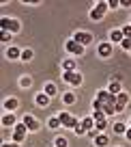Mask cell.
<instances>
[{
  "label": "cell",
  "mask_w": 131,
  "mask_h": 147,
  "mask_svg": "<svg viewBox=\"0 0 131 147\" xmlns=\"http://www.w3.org/2000/svg\"><path fill=\"white\" fill-rule=\"evenodd\" d=\"M0 26H2V30H11V32H17L19 30V24L15 22V20H7V18L0 20Z\"/></svg>",
  "instance_id": "6da1fadb"
},
{
  "label": "cell",
  "mask_w": 131,
  "mask_h": 147,
  "mask_svg": "<svg viewBox=\"0 0 131 147\" xmlns=\"http://www.w3.org/2000/svg\"><path fill=\"white\" fill-rule=\"evenodd\" d=\"M58 119H60V123H63V125H67V128H75V125H77V119H73V117L69 115V113H60V117H58Z\"/></svg>",
  "instance_id": "7a4b0ae2"
},
{
  "label": "cell",
  "mask_w": 131,
  "mask_h": 147,
  "mask_svg": "<svg viewBox=\"0 0 131 147\" xmlns=\"http://www.w3.org/2000/svg\"><path fill=\"white\" fill-rule=\"evenodd\" d=\"M26 123H19L17 128H15V132H13V141L15 143H19V141H24V136H26Z\"/></svg>",
  "instance_id": "3957f363"
},
{
  "label": "cell",
  "mask_w": 131,
  "mask_h": 147,
  "mask_svg": "<svg viewBox=\"0 0 131 147\" xmlns=\"http://www.w3.org/2000/svg\"><path fill=\"white\" fill-rule=\"evenodd\" d=\"M65 80H67L69 84H80L82 82V76L77 71H65Z\"/></svg>",
  "instance_id": "277c9868"
},
{
  "label": "cell",
  "mask_w": 131,
  "mask_h": 147,
  "mask_svg": "<svg viewBox=\"0 0 131 147\" xmlns=\"http://www.w3.org/2000/svg\"><path fill=\"white\" fill-rule=\"evenodd\" d=\"M73 41H77L80 46H84V43H90L92 41V35H88V32H75Z\"/></svg>",
  "instance_id": "5b68a950"
},
{
  "label": "cell",
  "mask_w": 131,
  "mask_h": 147,
  "mask_svg": "<svg viewBox=\"0 0 131 147\" xmlns=\"http://www.w3.org/2000/svg\"><path fill=\"white\" fill-rule=\"evenodd\" d=\"M127 102H129V97H127V93H120V95L116 97V113H120L122 108L127 106Z\"/></svg>",
  "instance_id": "8992f818"
},
{
  "label": "cell",
  "mask_w": 131,
  "mask_h": 147,
  "mask_svg": "<svg viewBox=\"0 0 131 147\" xmlns=\"http://www.w3.org/2000/svg\"><path fill=\"white\" fill-rule=\"evenodd\" d=\"M67 50L73 52V54H82V52H84V46H80L77 41H69L67 43Z\"/></svg>",
  "instance_id": "52a82bcc"
},
{
  "label": "cell",
  "mask_w": 131,
  "mask_h": 147,
  "mask_svg": "<svg viewBox=\"0 0 131 147\" xmlns=\"http://www.w3.org/2000/svg\"><path fill=\"white\" fill-rule=\"evenodd\" d=\"M24 123H26V128H28V130H39V123H37L32 117H24Z\"/></svg>",
  "instance_id": "ba28073f"
},
{
  "label": "cell",
  "mask_w": 131,
  "mask_h": 147,
  "mask_svg": "<svg viewBox=\"0 0 131 147\" xmlns=\"http://www.w3.org/2000/svg\"><path fill=\"white\" fill-rule=\"evenodd\" d=\"M105 113H110V115L116 113V104H114V102H103V115Z\"/></svg>",
  "instance_id": "9c48e42d"
},
{
  "label": "cell",
  "mask_w": 131,
  "mask_h": 147,
  "mask_svg": "<svg viewBox=\"0 0 131 147\" xmlns=\"http://www.w3.org/2000/svg\"><path fill=\"white\" fill-rule=\"evenodd\" d=\"M99 54H101V56H110V54H112L110 43H101V46H99Z\"/></svg>",
  "instance_id": "30bf717a"
},
{
  "label": "cell",
  "mask_w": 131,
  "mask_h": 147,
  "mask_svg": "<svg viewBox=\"0 0 131 147\" xmlns=\"http://www.w3.org/2000/svg\"><path fill=\"white\" fill-rule=\"evenodd\" d=\"M37 104H39V106H47V104H50V97L43 95V93H39V95H37Z\"/></svg>",
  "instance_id": "8fae6325"
},
{
  "label": "cell",
  "mask_w": 131,
  "mask_h": 147,
  "mask_svg": "<svg viewBox=\"0 0 131 147\" xmlns=\"http://www.w3.org/2000/svg\"><path fill=\"white\" fill-rule=\"evenodd\" d=\"M110 97H112L110 91H99L97 93V100H101V102H110Z\"/></svg>",
  "instance_id": "7c38bea8"
},
{
  "label": "cell",
  "mask_w": 131,
  "mask_h": 147,
  "mask_svg": "<svg viewBox=\"0 0 131 147\" xmlns=\"http://www.w3.org/2000/svg\"><path fill=\"white\" fill-rule=\"evenodd\" d=\"M95 143H97V145H99V147H105V145H108V136H105V134H99V136H97L95 138Z\"/></svg>",
  "instance_id": "4fadbf2b"
},
{
  "label": "cell",
  "mask_w": 131,
  "mask_h": 147,
  "mask_svg": "<svg viewBox=\"0 0 131 147\" xmlns=\"http://www.w3.org/2000/svg\"><path fill=\"white\" fill-rule=\"evenodd\" d=\"M82 128H84V132H88V130H92V119H90V117H86V119L82 121Z\"/></svg>",
  "instance_id": "5bb4252c"
},
{
  "label": "cell",
  "mask_w": 131,
  "mask_h": 147,
  "mask_svg": "<svg viewBox=\"0 0 131 147\" xmlns=\"http://www.w3.org/2000/svg\"><path fill=\"white\" fill-rule=\"evenodd\" d=\"M7 56H9V59H17V56H22V52H19L17 48H9V52H7Z\"/></svg>",
  "instance_id": "9a60e30c"
},
{
  "label": "cell",
  "mask_w": 131,
  "mask_h": 147,
  "mask_svg": "<svg viewBox=\"0 0 131 147\" xmlns=\"http://www.w3.org/2000/svg\"><path fill=\"white\" fill-rule=\"evenodd\" d=\"M5 108L7 110H15V108H17V100H7L5 102Z\"/></svg>",
  "instance_id": "2e32d148"
},
{
  "label": "cell",
  "mask_w": 131,
  "mask_h": 147,
  "mask_svg": "<svg viewBox=\"0 0 131 147\" xmlns=\"http://www.w3.org/2000/svg\"><path fill=\"white\" fill-rule=\"evenodd\" d=\"M13 123H15L13 115H5V117H2V125H13Z\"/></svg>",
  "instance_id": "e0dca14e"
},
{
  "label": "cell",
  "mask_w": 131,
  "mask_h": 147,
  "mask_svg": "<svg viewBox=\"0 0 131 147\" xmlns=\"http://www.w3.org/2000/svg\"><path fill=\"white\" fill-rule=\"evenodd\" d=\"M65 71H75V61H65Z\"/></svg>",
  "instance_id": "ac0fdd59"
},
{
  "label": "cell",
  "mask_w": 131,
  "mask_h": 147,
  "mask_svg": "<svg viewBox=\"0 0 131 147\" xmlns=\"http://www.w3.org/2000/svg\"><path fill=\"white\" fill-rule=\"evenodd\" d=\"M118 91H120V82L116 80V82H112V84H110V93H112V95H116Z\"/></svg>",
  "instance_id": "d6986e66"
},
{
  "label": "cell",
  "mask_w": 131,
  "mask_h": 147,
  "mask_svg": "<svg viewBox=\"0 0 131 147\" xmlns=\"http://www.w3.org/2000/svg\"><path fill=\"white\" fill-rule=\"evenodd\" d=\"M125 37H122V30H114L112 32V41H122Z\"/></svg>",
  "instance_id": "ffe728a7"
},
{
  "label": "cell",
  "mask_w": 131,
  "mask_h": 147,
  "mask_svg": "<svg viewBox=\"0 0 131 147\" xmlns=\"http://www.w3.org/2000/svg\"><path fill=\"white\" fill-rule=\"evenodd\" d=\"M9 39H11L9 30H2V32H0V41H2V43H9Z\"/></svg>",
  "instance_id": "44dd1931"
},
{
  "label": "cell",
  "mask_w": 131,
  "mask_h": 147,
  "mask_svg": "<svg viewBox=\"0 0 131 147\" xmlns=\"http://www.w3.org/2000/svg\"><path fill=\"white\" fill-rule=\"evenodd\" d=\"M114 132H116V134H125V132H127V128H125L122 123H116V125H114Z\"/></svg>",
  "instance_id": "7402d4cb"
},
{
  "label": "cell",
  "mask_w": 131,
  "mask_h": 147,
  "mask_svg": "<svg viewBox=\"0 0 131 147\" xmlns=\"http://www.w3.org/2000/svg\"><path fill=\"white\" fill-rule=\"evenodd\" d=\"M90 18H92V20H101V18H103V13H101V11H97V9H92V11H90Z\"/></svg>",
  "instance_id": "603a6c76"
},
{
  "label": "cell",
  "mask_w": 131,
  "mask_h": 147,
  "mask_svg": "<svg viewBox=\"0 0 131 147\" xmlns=\"http://www.w3.org/2000/svg\"><path fill=\"white\" fill-rule=\"evenodd\" d=\"M122 37L131 41V26H125V28H122Z\"/></svg>",
  "instance_id": "cb8c5ba5"
},
{
  "label": "cell",
  "mask_w": 131,
  "mask_h": 147,
  "mask_svg": "<svg viewBox=\"0 0 131 147\" xmlns=\"http://www.w3.org/2000/svg\"><path fill=\"white\" fill-rule=\"evenodd\" d=\"M65 102H67V104H73V102H75V95H73V93H65Z\"/></svg>",
  "instance_id": "d4e9b609"
},
{
  "label": "cell",
  "mask_w": 131,
  "mask_h": 147,
  "mask_svg": "<svg viewBox=\"0 0 131 147\" xmlns=\"http://www.w3.org/2000/svg\"><path fill=\"white\" fill-rule=\"evenodd\" d=\"M45 93H47V95H56V87H54V84H47V87H45Z\"/></svg>",
  "instance_id": "484cf974"
},
{
  "label": "cell",
  "mask_w": 131,
  "mask_h": 147,
  "mask_svg": "<svg viewBox=\"0 0 131 147\" xmlns=\"http://www.w3.org/2000/svg\"><path fill=\"white\" fill-rule=\"evenodd\" d=\"M58 125H60V119L52 117V119H50V128H58Z\"/></svg>",
  "instance_id": "4316f807"
},
{
  "label": "cell",
  "mask_w": 131,
  "mask_h": 147,
  "mask_svg": "<svg viewBox=\"0 0 131 147\" xmlns=\"http://www.w3.org/2000/svg\"><path fill=\"white\" fill-rule=\"evenodd\" d=\"M92 117H95L97 121H101V119H103V110H95V113H92Z\"/></svg>",
  "instance_id": "83f0119b"
},
{
  "label": "cell",
  "mask_w": 131,
  "mask_h": 147,
  "mask_svg": "<svg viewBox=\"0 0 131 147\" xmlns=\"http://www.w3.org/2000/svg\"><path fill=\"white\" fill-rule=\"evenodd\" d=\"M56 147H67V138H63V136H60L58 141H56Z\"/></svg>",
  "instance_id": "f1b7e54d"
},
{
  "label": "cell",
  "mask_w": 131,
  "mask_h": 147,
  "mask_svg": "<svg viewBox=\"0 0 131 147\" xmlns=\"http://www.w3.org/2000/svg\"><path fill=\"white\" fill-rule=\"evenodd\" d=\"M120 46L125 48V50H131V41H129V39H122V41H120Z\"/></svg>",
  "instance_id": "f546056e"
},
{
  "label": "cell",
  "mask_w": 131,
  "mask_h": 147,
  "mask_svg": "<svg viewBox=\"0 0 131 147\" xmlns=\"http://www.w3.org/2000/svg\"><path fill=\"white\" fill-rule=\"evenodd\" d=\"M22 59H24V61L32 59V52H30V50H24V52H22Z\"/></svg>",
  "instance_id": "4dcf8cb0"
},
{
  "label": "cell",
  "mask_w": 131,
  "mask_h": 147,
  "mask_svg": "<svg viewBox=\"0 0 131 147\" xmlns=\"http://www.w3.org/2000/svg\"><path fill=\"white\" fill-rule=\"evenodd\" d=\"M95 110H103V102L101 100H95Z\"/></svg>",
  "instance_id": "1f68e13d"
},
{
  "label": "cell",
  "mask_w": 131,
  "mask_h": 147,
  "mask_svg": "<svg viewBox=\"0 0 131 147\" xmlns=\"http://www.w3.org/2000/svg\"><path fill=\"white\" fill-rule=\"evenodd\" d=\"M105 9H108V5H105V2H99V5H97V11H101V13H103Z\"/></svg>",
  "instance_id": "d6a6232c"
},
{
  "label": "cell",
  "mask_w": 131,
  "mask_h": 147,
  "mask_svg": "<svg viewBox=\"0 0 131 147\" xmlns=\"http://www.w3.org/2000/svg\"><path fill=\"white\" fill-rule=\"evenodd\" d=\"M97 130H105V119H101V121H97Z\"/></svg>",
  "instance_id": "836d02e7"
},
{
  "label": "cell",
  "mask_w": 131,
  "mask_h": 147,
  "mask_svg": "<svg viewBox=\"0 0 131 147\" xmlns=\"http://www.w3.org/2000/svg\"><path fill=\"white\" fill-rule=\"evenodd\" d=\"M88 136H90V138L95 136V138H97V136H99V134H97V130H88Z\"/></svg>",
  "instance_id": "e575fe53"
},
{
  "label": "cell",
  "mask_w": 131,
  "mask_h": 147,
  "mask_svg": "<svg viewBox=\"0 0 131 147\" xmlns=\"http://www.w3.org/2000/svg\"><path fill=\"white\" fill-rule=\"evenodd\" d=\"M2 147H17V143H5Z\"/></svg>",
  "instance_id": "d590c367"
},
{
  "label": "cell",
  "mask_w": 131,
  "mask_h": 147,
  "mask_svg": "<svg viewBox=\"0 0 131 147\" xmlns=\"http://www.w3.org/2000/svg\"><path fill=\"white\" fill-rule=\"evenodd\" d=\"M127 138H129V141H131V130H127Z\"/></svg>",
  "instance_id": "8d00e7d4"
}]
</instances>
